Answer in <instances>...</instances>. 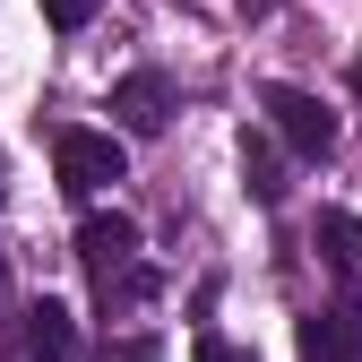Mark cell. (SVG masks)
Segmentation results:
<instances>
[{"mask_svg":"<svg viewBox=\"0 0 362 362\" xmlns=\"http://www.w3.org/2000/svg\"><path fill=\"white\" fill-rule=\"evenodd\" d=\"M52 164H61V190L69 199H95V190H112V181L129 173V156H121L112 129H52Z\"/></svg>","mask_w":362,"mask_h":362,"instance_id":"6da1fadb","label":"cell"},{"mask_svg":"<svg viewBox=\"0 0 362 362\" xmlns=\"http://www.w3.org/2000/svg\"><path fill=\"white\" fill-rule=\"evenodd\" d=\"M259 104H267V129H276L293 156H310V164H320V156L337 147V121H328V104L310 95V86H267Z\"/></svg>","mask_w":362,"mask_h":362,"instance_id":"7a4b0ae2","label":"cell"},{"mask_svg":"<svg viewBox=\"0 0 362 362\" xmlns=\"http://www.w3.org/2000/svg\"><path fill=\"white\" fill-rule=\"evenodd\" d=\"M78 259H86V276H95V293H112L129 267H139V224L129 216H86L78 224Z\"/></svg>","mask_w":362,"mask_h":362,"instance_id":"3957f363","label":"cell"},{"mask_svg":"<svg viewBox=\"0 0 362 362\" xmlns=\"http://www.w3.org/2000/svg\"><path fill=\"white\" fill-rule=\"evenodd\" d=\"M302 362H362V302H328L302 320Z\"/></svg>","mask_w":362,"mask_h":362,"instance_id":"277c9868","label":"cell"},{"mask_svg":"<svg viewBox=\"0 0 362 362\" xmlns=\"http://www.w3.org/2000/svg\"><path fill=\"white\" fill-rule=\"evenodd\" d=\"M112 112H121V129L156 139V129L173 121V78H164V69H129V78L112 86Z\"/></svg>","mask_w":362,"mask_h":362,"instance_id":"5b68a950","label":"cell"},{"mask_svg":"<svg viewBox=\"0 0 362 362\" xmlns=\"http://www.w3.org/2000/svg\"><path fill=\"white\" fill-rule=\"evenodd\" d=\"M18 345H26V362H69L78 354V320L61 302H35L26 320H18Z\"/></svg>","mask_w":362,"mask_h":362,"instance_id":"8992f818","label":"cell"},{"mask_svg":"<svg viewBox=\"0 0 362 362\" xmlns=\"http://www.w3.org/2000/svg\"><path fill=\"white\" fill-rule=\"evenodd\" d=\"M320 259H328V276L362 285V216H345V207L320 216Z\"/></svg>","mask_w":362,"mask_h":362,"instance_id":"52a82bcc","label":"cell"},{"mask_svg":"<svg viewBox=\"0 0 362 362\" xmlns=\"http://www.w3.org/2000/svg\"><path fill=\"white\" fill-rule=\"evenodd\" d=\"M242 181H250V199H259V207H276V199H285V164H276V147H267L259 129L242 139Z\"/></svg>","mask_w":362,"mask_h":362,"instance_id":"ba28073f","label":"cell"},{"mask_svg":"<svg viewBox=\"0 0 362 362\" xmlns=\"http://www.w3.org/2000/svg\"><path fill=\"white\" fill-rule=\"evenodd\" d=\"M43 18H52V26H61V35H78V26H86V18H95V0H43Z\"/></svg>","mask_w":362,"mask_h":362,"instance_id":"9c48e42d","label":"cell"},{"mask_svg":"<svg viewBox=\"0 0 362 362\" xmlns=\"http://www.w3.org/2000/svg\"><path fill=\"white\" fill-rule=\"evenodd\" d=\"M104 362H164V345H156V337H121Z\"/></svg>","mask_w":362,"mask_h":362,"instance_id":"30bf717a","label":"cell"},{"mask_svg":"<svg viewBox=\"0 0 362 362\" xmlns=\"http://www.w3.org/2000/svg\"><path fill=\"white\" fill-rule=\"evenodd\" d=\"M190 362H259V354H242V345H224V337H199V354Z\"/></svg>","mask_w":362,"mask_h":362,"instance_id":"8fae6325","label":"cell"},{"mask_svg":"<svg viewBox=\"0 0 362 362\" xmlns=\"http://www.w3.org/2000/svg\"><path fill=\"white\" fill-rule=\"evenodd\" d=\"M354 95H362V52H354Z\"/></svg>","mask_w":362,"mask_h":362,"instance_id":"7c38bea8","label":"cell"},{"mask_svg":"<svg viewBox=\"0 0 362 362\" xmlns=\"http://www.w3.org/2000/svg\"><path fill=\"white\" fill-rule=\"evenodd\" d=\"M0 199H9V164H0Z\"/></svg>","mask_w":362,"mask_h":362,"instance_id":"4fadbf2b","label":"cell"},{"mask_svg":"<svg viewBox=\"0 0 362 362\" xmlns=\"http://www.w3.org/2000/svg\"><path fill=\"white\" fill-rule=\"evenodd\" d=\"M0 293H9V267H0Z\"/></svg>","mask_w":362,"mask_h":362,"instance_id":"5bb4252c","label":"cell"}]
</instances>
